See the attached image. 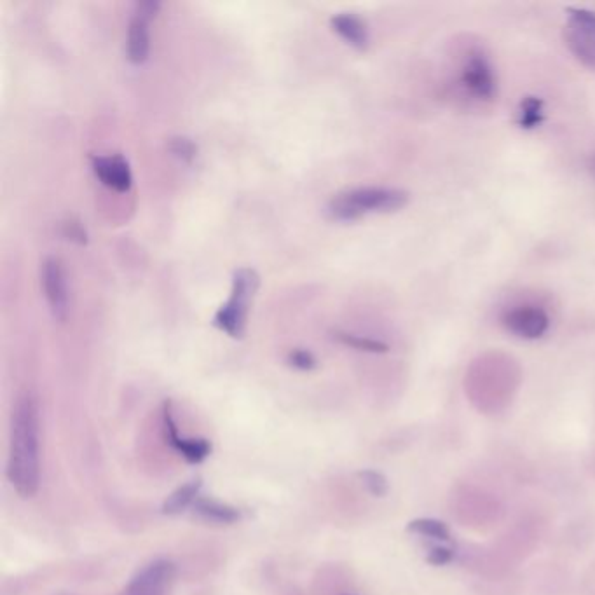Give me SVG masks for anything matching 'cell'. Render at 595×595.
I'll return each mask as SVG.
<instances>
[{"label":"cell","mask_w":595,"mask_h":595,"mask_svg":"<svg viewBox=\"0 0 595 595\" xmlns=\"http://www.w3.org/2000/svg\"><path fill=\"white\" fill-rule=\"evenodd\" d=\"M7 480L21 500L34 498L41 486V414L32 391L16 398L11 416Z\"/></svg>","instance_id":"1"},{"label":"cell","mask_w":595,"mask_h":595,"mask_svg":"<svg viewBox=\"0 0 595 595\" xmlns=\"http://www.w3.org/2000/svg\"><path fill=\"white\" fill-rule=\"evenodd\" d=\"M409 203V194L395 187H356L339 192L330 199L327 213L339 222H351L369 213H390L402 210Z\"/></svg>","instance_id":"2"},{"label":"cell","mask_w":595,"mask_h":595,"mask_svg":"<svg viewBox=\"0 0 595 595\" xmlns=\"http://www.w3.org/2000/svg\"><path fill=\"white\" fill-rule=\"evenodd\" d=\"M260 276L255 269L241 267L233 276L229 301L213 316V325L233 339H241L247 330L248 313L259 292Z\"/></svg>","instance_id":"3"},{"label":"cell","mask_w":595,"mask_h":595,"mask_svg":"<svg viewBox=\"0 0 595 595\" xmlns=\"http://www.w3.org/2000/svg\"><path fill=\"white\" fill-rule=\"evenodd\" d=\"M564 39L571 55L587 69L595 70V13L589 9H569Z\"/></svg>","instance_id":"4"},{"label":"cell","mask_w":595,"mask_h":595,"mask_svg":"<svg viewBox=\"0 0 595 595\" xmlns=\"http://www.w3.org/2000/svg\"><path fill=\"white\" fill-rule=\"evenodd\" d=\"M41 281L51 315L56 322H65L69 315V287H67V274L62 260L58 257L44 259L41 267Z\"/></svg>","instance_id":"5"},{"label":"cell","mask_w":595,"mask_h":595,"mask_svg":"<svg viewBox=\"0 0 595 595\" xmlns=\"http://www.w3.org/2000/svg\"><path fill=\"white\" fill-rule=\"evenodd\" d=\"M177 569L168 559H158L140 569L119 595H170Z\"/></svg>","instance_id":"6"},{"label":"cell","mask_w":595,"mask_h":595,"mask_svg":"<svg viewBox=\"0 0 595 595\" xmlns=\"http://www.w3.org/2000/svg\"><path fill=\"white\" fill-rule=\"evenodd\" d=\"M461 84L477 100H493L496 95V76L493 65L482 51L466 55L461 69Z\"/></svg>","instance_id":"7"},{"label":"cell","mask_w":595,"mask_h":595,"mask_svg":"<svg viewBox=\"0 0 595 595\" xmlns=\"http://www.w3.org/2000/svg\"><path fill=\"white\" fill-rule=\"evenodd\" d=\"M163 431H165L166 442L192 465L203 463L212 454V444L206 438H187L180 435L170 402H166L163 409Z\"/></svg>","instance_id":"8"},{"label":"cell","mask_w":595,"mask_h":595,"mask_svg":"<svg viewBox=\"0 0 595 595\" xmlns=\"http://www.w3.org/2000/svg\"><path fill=\"white\" fill-rule=\"evenodd\" d=\"M503 327L520 339H540L550 327V318L538 306H519L503 316Z\"/></svg>","instance_id":"9"},{"label":"cell","mask_w":595,"mask_h":595,"mask_svg":"<svg viewBox=\"0 0 595 595\" xmlns=\"http://www.w3.org/2000/svg\"><path fill=\"white\" fill-rule=\"evenodd\" d=\"M91 166H93L98 180L112 191H130L131 184H133V173H131L130 163L121 154L95 156V158H91Z\"/></svg>","instance_id":"10"},{"label":"cell","mask_w":595,"mask_h":595,"mask_svg":"<svg viewBox=\"0 0 595 595\" xmlns=\"http://www.w3.org/2000/svg\"><path fill=\"white\" fill-rule=\"evenodd\" d=\"M152 16L135 9V14L130 21V30H128V58L135 65H142L147 62L149 53H151V35H149V21Z\"/></svg>","instance_id":"11"},{"label":"cell","mask_w":595,"mask_h":595,"mask_svg":"<svg viewBox=\"0 0 595 595\" xmlns=\"http://www.w3.org/2000/svg\"><path fill=\"white\" fill-rule=\"evenodd\" d=\"M192 513L196 519L213 526H233L241 520V512L236 507L220 501L198 498L192 507Z\"/></svg>","instance_id":"12"},{"label":"cell","mask_w":595,"mask_h":595,"mask_svg":"<svg viewBox=\"0 0 595 595\" xmlns=\"http://www.w3.org/2000/svg\"><path fill=\"white\" fill-rule=\"evenodd\" d=\"M330 25L344 41L348 42L349 46L360 49V51L369 46V28L360 16L353 13L336 14V16H332Z\"/></svg>","instance_id":"13"},{"label":"cell","mask_w":595,"mask_h":595,"mask_svg":"<svg viewBox=\"0 0 595 595\" xmlns=\"http://www.w3.org/2000/svg\"><path fill=\"white\" fill-rule=\"evenodd\" d=\"M201 487H203L201 479L191 480L184 486L178 487L166 498L163 507H161V512L173 517V515H180V513L185 512L189 507H194V503L198 501Z\"/></svg>","instance_id":"14"},{"label":"cell","mask_w":595,"mask_h":595,"mask_svg":"<svg viewBox=\"0 0 595 595\" xmlns=\"http://www.w3.org/2000/svg\"><path fill=\"white\" fill-rule=\"evenodd\" d=\"M407 531L412 534H419V536H428L431 540L451 541V533L449 527L445 526L444 522L435 519H416L409 522Z\"/></svg>","instance_id":"15"},{"label":"cell","mask_w":595,"mask_h":595,"mask_svg":"<svg viewBox=\"0 0 595 595\" xmlns=\"http://www.w3.org/2000/svg\"><path fill=\"white\" fill-rule=\"evenodd\" d=\"M543 123V100L536 96H526L520 102L519 124L524 130H533Z\"/></svg>","instance_id":"16"},{"label":"cell","mask_w":595,"mask_h":595,"mask_svg":"<svg viewBox=\"0 0 595 595\" xmlns=\"http://www.w3.org/2000/svg\"><path fill=\"white\" fill-rule=\"evenodd\" d=\"M334 337L344 346L358 349V351H367V353H386L388 351V346L384 342L369 339V337L355 336L348 332H336Z\"/></svg>","instance_id":"17"},{"label":"cell","mask_w":595,"mask_h":595,"mask_svg":"<svg viewBox=\"0 0 595 595\" xmlns=\"http://www.w3.org/2000/svg\"><path fill=\"white\" fill-rule=\"evenodd\" d=\"M358 477L362 480L363 487L367 489V493L372 494L374 498H384L388 494V480L383 473L374 472V470H363L358 473Z\"/></svg>","instance_id":"18"},{"label":"cell","mask_w":595,"mask_h":595,"mask_svg":"<svg viewBox=\"0 0 595 595\" xmlns=\"http://www.w3.org/2000/svg\"><path fill=\"white\" fill-rule=\"evenodd\" d=\"M287 362L290 367L301 372H311L318 367L316 356L308 349H292L287 356Z\"/></svg>","instance_id":"19"},{"label":"cell","mask_w":595,"mask_h":595,"mask_svg":"<svg viewBox=\"0 0 595 595\" xmlns=\"http://www.w3.org/2000/svg\"><path fill=\"white\" fill-rule=\"evenodd\" d=\"M170 151L173 152V156L182 159L184 163H191L192 159L196 158L198 147L194 145L191 138L177 137L171 138Z\"/></svg>","instance_id":"20"},{"label":"cell","mask_w":595,"mask_h":595,"mask_svg":"<svg viewBox=\"0 0 595 595\" xmlns=\"http://www.w3.org/2000/svg\"><path fill=\"white\" fill-rule=\"evenodd\" d=\"M454 559V550L447 547L431 548L430 554L426 555V562L431 566H445Z\"/></svg>","instance_id":"21"},{"label":"cell","mask_w":595,"mask_h":595,"mask_svg":"<svg viewBox=\"0 0 595 595\" xmlns=\"http://www.w3.org/2000/svg\"><path fill=\"white\" fill-rule=\"evenodd\" d=\"M63 233L69 238V240L77 241V243H86V231L81 226V222H74L69 220L65 226H63Z\"/></svg>","instance_id":"22"},{"label":"cell","mask_w":595,"mask_h":595,"mask_svg":"<svg viewBox=\"0 0 595 595\" xmlns=\"http://www.w3.org/2000/svg\"><path fill=\"white\" fill-rule=\"evenodd\" d=\"M589 168H590V173H592V175H594V177H595V156H594V158L590 159Z\"/></svg>","instance_id":"23"}]
</instances>
